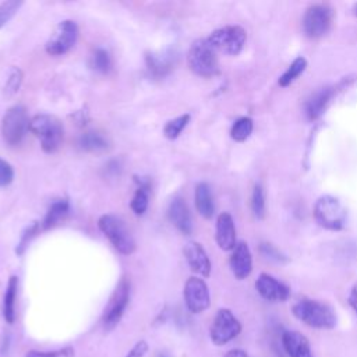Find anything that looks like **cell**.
<instances>
[{
  "label": "cell",
  "instance_id": "6da1fadb",
  "mask_svg": "<svg viewBox=\"0 0 357 357\" xmlns=\"http://www.w3.org/2000/svg\"><path fill=\"white\" fill-rule=\"evenodd\" d=\"M293 314L296 318L313 328L332 329L336 325V316L334 310L328 305L316 300H299L293 306Z\"/></svg>",
  "mask_w": 357,
  "mask_h": 357
},
{
  "label": "cell",
  "instance_id": "52a82bcc",
  "mask_svg": "<svg viewBox=\"0 0 357 357\" xmlns=\"http://www.w3.org/2000/svg\"><path fill=\"white\" fill-rule=\"evenodd\" d=\"M30 123L27 109L23 105L10 108L3 116L2 122L3 139L12 147L19 146L30 128Z\"/></svg>",
  "mask_w": 357,
  "mask_h": 357
},
{
  "label": "cell",
  "instance_id": "44dd1931",
  "mask_svg": "<svg viewBox=\"0 0 357 357\" xmlns=\"http://www.w3.org/2000/svg\"><path fill=\"white\" fill-rule=\"evenodd\" d=\"M332 95H334V90L332 88H321V90H318L306 104V115H307V117L310 120L318 119L324 113V110H325L327 105L329 104Z\"/></svg>",
  "mask_w": 357,
  "mask_h": 357
},
{
  "label": "cell",
  "instance_id": "4dcf8cb0",
  "mask_svg": "<svg viewBox=\"0 0 357 357\" xmlns=\"http://www.w3.org/2000/svg\"><path fill=\"white\" fill-rule=\"evenodd\" d=\"M23 77H24L23 71L19 67H13L12 68L10 75H9V79H8L6 86H5V90H3L6 97L10 98V97H13L15 94L19 93V90H20V87L23 84Z\"/></svg>",
  "mask_w": 357,
  "mask_h": 357
},
{
  "label": "cell",
  "instance_id": "e575fe53",
  "mask_svg": "<svg viewBox=\"0 0 357 357\" xmlns=\"http://www.w3.org/2000/svg\"><path fill=\"white\" fill-rule=\"evenodd\" d=\"M261 253L269 258V260H273L276 262H284L287 261V257H284L276 247H273L272 244L269 243H262L261 244Z\"/></svg>",
  "mask_w": 357,
  "mask_h": 357
},
{
  "label": "cell",
  "instance_id": "3957f363",
  "mask_svg": "<svg viewBox=\"0 0 357 357\" xmlns=\"http://www.w3.org/2000/svg\"><path fill=\"white\" fill-rule=\"evenodd\" d=\"M187 63L193 73L201 77H212L220 73L217 50L209 45L208 39H198L191 45Z\"/></svg>",
  "mask_w": 357,
  "mask_h": 357
},
{
  "label": "cell",
  "instance_id": "83f0119b",
  "mask_svg": "<svg viewBox=\"0 0 357 357\" xmlns=\"http://www.w3.org/2000/svg\"><path fill=\"white\" fill-rule=\"evenodd\" d=\"M91 66L95 71H98V73H101V75L109 73L110 68H112V57H110L109 52L102 49V48L97 49L93 55Z\"/></svg>",
  "mask_w": 357,
  "mask_h": 357
},
{
  "label": "cell",
  "instance_id": "9c48e42d",
  "mask_svg": "<svg viewBox=\"0 0 357 357\" xmlns=\"http://www.w3.org/2000/svg\"><path fill=\"white\" fill-rule=\"evenodd\" d=\"M130 300V282L123 278L116 287L115 292L112 293L104 316H102V325L106 331H112L122 320L127 305Z\"/></svg>",
  "mask_w": 357,
  "mask_h": 357
},
{
  "label": "cell",
  "instance_id": "ffe728a7",
  "mask_svg": "<svg viewBox=\"0 0 357 357\" xmlns=\"http://www.w3.org/2000/svg\"><path fill=\"white\" fill-rule=\"evenodd\" d=\"M195 205L200 215L205 220H211L215 215V204H213L211 189L206 183H200L195 187Z\"/></svg>",
  "mask_w": 357,
  "mask_h": 357
},
{
  "label": "cell",
  "instance_id": "836d02e7",
  "mask_svg": "<svg viewBox=\"0 0 357 357\" xmlns=\"http://www.w3.org/2000/svg\"><path fill=\"white\" fill-rule=\"evenodd\" d=\"M13 179H15V171L12 165L3 158H0V187H6L12 184Z\"/></svg>",
  "mask_w": 357,
  "mask_h": 357
},
{
  "label": "cell",
  "instance_id": "8992f818",
  "mask_svg": "<svg viewBox=\"0 0 357 357\" xmlns=\"http://www.w3.org/2000/svg\"><path fill=\"white\" fill-rule=\"evenodd\" d=\"M246 39L247 32L240 26H228L220 28L208 37V42L213 49L231 56H236L243 50Z\"/></svg>",
  "mask_w": 357,
  "mask_h": 357
},
{
  "label": "cell",
  "instance_id": "ba28073f",
  "mask_svg": "<svg viewBox=\"0 0 357 357\" xmlns=\"http://www.w3.org/2000/svg\"><path fill=\"white\" fill-rule=\"evenodd\" d=\"M334 21V10L328 5L310 6L303 17V31L311 39L325 37Z\"/></svg>",
  "mask_w": 357,
  "mask_h": 357
},
{
  "label": "cell",
  "instance_id": "2e32d148",
  "mask_svg": "<svg viewBox=\"0 0 357 357\" xmlns=\"http://www.w3.org/2000/svg\"><path fill=\"white\" fill-rule=\"evenodd\" d=\"M215 239L218 246L224 251L233 250L236 247V228L235 221L229 212H222L217 221Z\"/></svg>",
  "mask_w": 357,
  "mask_h": 357
},
{
  "label": "cell",
  "instance_id": "d4e9b609",
  "mask_svg": "<svg viewBox=\"0 0 357 357\" xmlns=\"http://www.w3.org/2000/svg\"><path fill=\"white\" fill-rule=\"evenodd\" d=\"M135 182L138 183V189L131 200V209L137 215H142V213L147 211L150 204V183L147 180L138 179H135Z\"/></svg>",
  "mask_w": 357,
  "mask_h": 357
},
{
  "label": "cell",
  "instance_id": "8fae6325",
  "mask_svg": "<svg viewBox=\"0 0 357 357\" xmlns=\"http://www.w3.org/2000/svg\"><path fill=\"white\" fill-rule=\"evenodd\" d=\"M79 38V27L75 21L66 20L61 21L52 37L45 45V50L50 56H61L73 48Z\"/></svg>",
  "mask_w": 357,
  "mask_h": 357
},
{
  "label": "cell",
  "instance_id": "277c9868",
  "mask_svg": "<svg viewBox=\"0 0 357 357\" xmlns=\"http://www.w3.org/2000/svg\"><path fill=\"white\" fill-rule=\"evenodd\" d=\"M317 224L328 231H340L346 224V209L340 201L332 195L320 197L314 205Z\"/></svg>",
  "mask_w": 357,
  "mask_h": 357
},
{
  "label": "cell",
  "instance_id": "30bf717a",
  "mask_svg": "<svg viewBox=\"0 0 357 357\" xmlns=\"http://www.w3.org/2000/svg\"><path fill=\"white\" fill-rule=\"evenodd\" d=\"M242 331V324L238 321V318L233 316L231 310L222 309L217 313L215 320H213L211 325V340L213 345L224 346L229 343L232 339H235Z\"/></svg>",
  "mask_w": 357,
  "mask_h": 357
},
{
  "label": "cell",
  "instance_id": "f35d334b",
  "mask_svg": "<svg viewBox=\"0 0 357 357\" xmlns=\"http://www.w3.org/2000/svg\"><path fill=\"white\" fill-rule=\"evenodd\" d=\"M224 357H249V356L246 354V351H243L240 349H233V350L228 351Z\"/></svg>",
  "mask_w": 357,
  "mask_h": 357
},
{
  "label": "cell",
  "instance_id": "f546056e",
  "mask_svg": "<svg viewBox=\"0 0 357 357\" xmlns=\"http://www.w3.org/2000/svg\"><path fill=\"white\" fill-rule=\"evenodd\" d=\"M189 122H190V115H183V116H179V117L168 122V124L164 128L165 137L169 139H176L182 134V131L186 128Z\"/></svg>",
  "mask_w": 357,
  "mask_h": 357
},
{
  "label": "cell",
  "instance_id": "f1b7e54d",
  "mask_svg": "<svg viewBox=\"0 0 357 357\" xmlns=\"http://www.w3.org/2000/svg\"><path fill=\"white\" fill-rule=\"evenodd\" d=\"M251 208H253V212H254V217L257 220H264L265 218V213H267L265 191H264L261 184H257L254 187L253 197H251Z\"/></svg>",
  "mask_w": 357,
  "mask_h": 357
},
{
  "label": "cell",
  "instance_id": "1f68e13d",
  "mask_svg": "<svg viewBox=\"0 0 357 357\" xmlns=\"http://www.w3.org/2000/svg\"><path fill=\"white\" fill-rule=\"evenodd\" d=\"M23 2H16V0L0 5V28H3L16 16Z\"/></svg>",
  "mask_w": 357,
  "mask_h": 357
},
{
  "label": "cell",
  "instance_id": "ac0fdd59",
  "mask_svg": "<svg viewBox=\"0 0 357 357\" xmlns=\"http://www.w3.org/2000/svg\"><path fill=\"white\" fill-rule=\"evenodd\" d=\"M231 268L233 275L238 279H246L253 271V257L249 246L244 242H240L233 249L231 257Z\"/></svg>",
  "mask_w": 357,
  "mask_h": 357
},
{
  "label": "cell",
  "instance_id": "603a6c76",
  "mask_svg": "<svg viewBox=\"0 0 357 357\" xmlns=\"http://www.w3.org/2000/svg\"><path fill=\"white\" fill-rule=\"evenodd\" d=\"M17 289H19V279H17V276H12L8 283V289H6L5 302H3V316H5L6 322H9V324H13L16 321Z\"/></svg>",
  "mask_w": 357,
  "mask_h": 357
},
{
  "label": "cell",
  "instance_id": "5b68a950",
  "mask_svg": "<svg viewBox=\"0 0 357 357\" xmlns=\"http://www.w3.org/2000/svg\"><path fill=\"white\" fill-rule=\"evenodd\" d=\"M99 229L110 240L113 247L124 254L130 255L135 251V242L124 222L115 215H104L99 220Z\"/></svg>",
  "mask_w": 357,
  "mask_h": 357
},
{
  "label": "cell",
  "instance_id": "d590c367",
  "mask_svg": "<svg viewBox=\"0 0 357 357\" xmlns=\"http://www.w3.org/2000/svg\"><path fill=\"white\" fill-rule=\"evenodd\" d=\"M148 350H150V346H148V343L146 340H138L130 349V351L126 354V357H146Z\"/></svg>",
  "mask_w": 357,
  "mask_h": 357
},
{
  "label": "cell",
  "instance_id": "d6a6232c",
  "mask_svg": "<svg viewBox=\"0 0 357 357\" xmlns=\"http://www.w3.org/2000/svg\"><path fill=\"white\" fill-rule=\"evenodd\" d=\"M26 357H75V349L73 347H64V349L53 350V351L31 350V351L27 353Z\"/></svg>",
  "mask_w": 357,
  "mask_h": 357
},
{
  "label": "cell",
  "instance_id": "5bb4252c",
  "mask_svg": "<svg viewBox=\"0 0 357 357\" xmlns=\"http://www.w3.org/2000/svg\"><path fill=\"white\" fill-rule=\"evenodd\" d=\"M176 53L173 50H164V52H150L146 56L147 70L151 77L154 79H164L175 68L176 64Z\"/></svg>",
  "mask_w": 357,
  "mask_h": 357
},
{
  "label": "cell",
  "instance_id": "cb8c5ba5",
  "mask_svg": "<svg viewBox=\"0 0 357 357\" xmlns=\"http://www.w3.org/2000/svg\"><path fill=\"white\" fill-rule=\"evenodd\" d=\"M68 209H70V205L67 200H56L46 212V217L42 222V229L46 231L56 226L67 215Z\"/></svg>",
  "mask_w": 357,
  "mask_h": 357
},
{
  "label": "cell",
  "instance_id": "4fadbf2b",
  "mask_svg": "<svg viewBox=\"0 0 357 357\" xmlns=\"http://www.w3.org/2000/svg\"><path fill=\"white\" fill-rule=\"evenodd\" d=\"M255 288L260 296L268 302H287L291 296V291L287 284L268 273H261L258 276Z\"/></svg>",
  "mask_w": 357,
  "mask_h": 357
},
{
  "label": "cell",
  "instance_id": "484cf974",
  "mask_svg": "<svg viewBox=\"0 0 357 357\" xmlns=\"http://www.w3.org/2000/svg\"><path fill=\"white\" fill-rule=\"evenodd\" d=\"M307 67V60L303 56L296 57L292 64L287 68V71L279 77V86L280 87H289L292 83H295L303 73Z\"/></svg>",
  "mask_w": 357,
  "mask_h": 357
},
{
  "label": "cell",
  "instance_id": "4316f807",
  "mask_svg": "<svg viewBox=\"0 0 357 357\" xmlns=\"http://www.w3.org/2000/svg\"><path fill=\"white\" fill-rule=\"evenodd\" d=\"M253 128H254V123L250 117H240L239 120L235 122L231 130V137L238 142H243L251 135Z\"/></svg>",
  "mask_w": 357,
  "mask_h": 357
},
{
  "label": "cell",
  "instance_id": "9a60e30c",
  "mask_svg": "<svg viewBox=\"0 0 357 357\" xmlns=\"http://www.w3.org/2000/svg\"><path fill=\"white\" fill-rule=\"evenodd\" d=\"M184 255L193 272L208 278L211 275V261L204 247L197 242H190L184 246Z\"/></svg>",
  "mask_w": 357,
  "mask_h": 357
},
{
  "label": "cell",
  "instance_id": "d6986e66",
  "mask_svg": "<svg viewBox=\"0 0 357 357\" xmlns=\"http://www.w3.org/2000/svg\"><path fill=\"white\" fill-rule=\"evenodd\" d=\"M284 351L291 357H313V351L307 338L296 331H287L282 335Z\"/></svg>",
  "mask_w": 357,
  "mask_h": 357
},
{
  "label": "cell",
  "instance_id": "7402d4cb",
  "mask_svg": "<svg viewBox=\"0 0 357 357\" xmlns=\"http://www.w3.org/2000/svg\"><path fill=\"white\" fill-rule=\"evenodd\" d=\"M79 147L87 153H102L109 148V141L98 131H88L80 137Z\"/></svg>",
  "mask_w": 357,
  "mask_h": 357
},
{
  "label": "cell",
  "instance_id": "60d3db41",
  "mask_svg": "<svg viewBox=\"0 0 357 357\" xmlns=\"http://www.w3.org/2000/svg\"><path fill=\"white\" fill-rule=\"evenodd\" d=\"M160 357H166V356H160Z\"/></svg>",
  "mask_w": 357,
  "mask_h": 357
},
{
  "label": "cell",
  "instance_id": "7a4b0ae2",
  "mask_svg": "<svg viewBox=\"0 0 357 357\" xmlns=\"http://www.w3.org/2000/svg\"><path fill=\"white\" fill-rule=\"evenodd\" d=\"M30 130L41 141L42 150L48 154L56 153L63 142V124L50 115H38L30 123Z\"/></svg>",
  "mask_w": 357,
  "mask_h": 357
},
{
  "label": "cell",
  "instance_id": "ab89813d",
  "mask_svg": "<svg viewBox=\"0 0 357 357\" xmlns=\"http://www.w3.org/2000/svg\"><path fill=\"white\" fill-rule=\"evenodd\" d=\"M353 15L357 17V3L354 5V8H353Z\"/></svg>",
  "mask_w": 357,
  "mask_h": 357
},
{
  "label": "cell",
  "instance_id": "8d00e7d4",
  "mask_svg": "<svg viewBox=\"0 0 357 357\" xmlns=\"http://www.w3.org/2000/svg\"><path fill=\"white\" fill-rule=\"evenodd\" d=\"M38 229H39V225H38V224H34L32 226H30V228L27 229V232L24 233V236H23V239H21V242H20V246H19V249H17V253H19V254H23V251H24V249L27 247V244L30 243V240L38 233Z\"/></svg>",
  "mask_w": 357,
  "mask_h": 357
},
{
  "label": "cell",
  "instance_id": "e0dca14e",
  "mask_svg": "<svg viewBox=\"0 0 357 357\" xmlns=\"http://www.w3.org/2000/svg\"><path fill=\"white\" fill-rule=\"evenodd\" d=\"M168 215H169L171 222L176 226V229H179L186 236L191 235V232H193L191 215H190V211H189L186 201L182 197L173 198V201L171 202L169 209H168Z\"/></svg>",
  "mask_w": 357,
  "mask_h": 357
},
{
  "label": "cell",
  "instance_id": "7c38bea8",
  "mask_svg": "<svg viewBox=\"0 0 357 357\" xmlns=\"http://www.w3.org/2000/svg\"><path fill=\"white\" fill-rule=\"evenodd\" d=\"M184 302L189 311L193 314H200L209 309V291L202 279L197 276H191L187 279L184 287Z\"/></svg>",
  "mask_w": 357,
  "mask_h": 357
},
{
  "label": "cell",
  "instance_id": "74e56055",
  "mask_svg": "<svg viewBox=\"0 0 357 357\" xmlns=\"http://www.w3.org/2000/svg\"><path fill=\"white\" fill-rule=\"evenodd\" d=\"M349 305L351 306V309L354 310V313L357 314V284H354L350 295H349Z\"/></svg>",
  "mask_w": 357,
  "mask_h": 357
}]
</instances>
